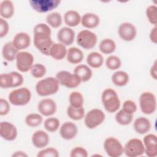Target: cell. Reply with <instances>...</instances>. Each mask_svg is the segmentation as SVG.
<instances>
[{"mask_svg": "<svg viewBox=\"0 0 157 157\" xmlns=\"http://www.w3.org/2000/svg\"><path fill=\"white\" fill-rule=\"evenodd\" d=\"M144 153L148 157L157 156V137L154 134H147L143 139Z\"/></svg>", "mask_w": 157, "mask_h": 157, "instance_id": "9a60e30c", "label": "cell"}, {"mask_svg": "<svg viewBox=\"0 0 157 157\" xmlns=\"http://www.w3.org/2000/svg\"><path fill=\"white\" fill-rule=\"evenodd\" d=\"M55 78L59 85L67 88H74L80 85L82 82L80 78L75 74L67 71H61L56 74Z\"/></svg>", "mask_w": 157, "mask_h": 157, "instance_id": "52a82bcc", "label": "cell"}, {"mask_svg": "<svg viewBox=\"0 0 157 157\" xmlns=\"http://www.w3.org/2000/svg\"><path fill=\"white\" fill-rule=\"evenodd\" d=\"M74 74H76L82 82H86L90 80L93 73L91 69L85 64H79L77 66L74 70Z\"/></svg>", "mask_w": 157, "mask_h": 157, "instance_id": "83f0119b", "label": "cell"}, {"mask_svg": "<svg viewBox=\"0 0 157 157\" xmlns=\"http://www.w3.org/2000/svg\"><path fill=\"white\" fill-rule=\"evenodd\" d=\"M149 38L151 42L154 44L157 43V27L154 26V27L151 29L149 34Z\"/></svg>", "mask_w": 157, "mask_h": 157, "instance_id": "7dc6e473", "label": "cell"}, {"mask_svg": "<svg viewBox=\"0 0 157 157\" xmlns=\"http://www.w3.org/2000/svg\"><path fill=\"white\" fill-rule=\"evenodd\" d=\"M37 109L42 115L49 117L55 113L57 106L55 101L50 98H45L39 102Z\"/></svg>", "mask_w": 157, "mask_h": 157, "instance_id": "e0dca14e", "label": "cell"}, {"mask_svg": "<svg viewBox=\"0 0 157 157\" xmlns=\"http://www.w3.org/2000/svg\"><path fill=\"white\" fill-rule=\"evenodd\" d=\"M104 148L110 157H119L123 153V147L120 141L113 137H109L104 142Z\"/></svg>", "mask_w": 157, "mask_h": 157, "instance_id": "8fae6325", "label": "cell"}, {"mask_svg": "<svg viewBox=\"0 0 157 157\" xmlns=\"http://www.w3.org/2000/svg\"><path fill=\"white\" fill-rule=\"evenodd\" d=\"M45 20L47 25L53 28H59L63 23L61 15L56 12L48 13L47 15Z\"/></svg>", "mask_w": 157, "mask_h": 157, "instance_id": "d6a6232c", "label": "cell"}, {"mask_svg": "<svg viewBox=\"0 0 157 157\" xmlns=\"http://www.w3.org/2000/svg\"><path fill=\"white\" fill-rule=\"evenodd\" d=\"M78 128L76 124L71 121L64 123L59 128V134L65 140H71L77 134Z\"/></svg>", "mask_w": 157, "mask_h": 157, "instance_id": "ac0fdd59", "label": "cell"}, {"mask_svg": "<svg viewBox=\"0 0 157 157\" xmlns=\"http://www.w3.org/2000/svg\"><path fill=\"white\" fill-rule=\"evenodd\" d=\"M23 75L15 71L1 74L0 75V86L2 88L18 87L23 84Z\"/></svg>", "mask_w": 157, "mask_h": 157, "instance_id": "8992f818", "label": "cell"}, {"mask_svg": "<svg viewBox=\"0 0 157 157\" xmlns=\"http://www.w3.org/2000/svg\"><path fill=\"white\" fill-rule=\"evenodd\" d=\"M76 41L82 48L89 50L95 47L97 43V36L93 32L88 29H85L77 34Z\"/></svg>", "mask_w": 157, "mask_h": 157, "instance_id": "9c48e42d", "label": "cell"}, {"mask_svg": "<svg viewBox=\"0 0 157 157\" xmlns=\"http://www.w3.org/2000/svg\"><path fill=\"white\" fill-rule=\"evenodd\" d=\"M25 121L27 126L31 128H34L39 126L42 123L43 118L40 114L32 113L28 114L25 117Z\"/></svg>", "mask_w": 157, "mask_h": 157, "instance_id": "d590c367", "label": "cell"}, {"mask_svg": "<svg viewBox=\"0 0 157 157\" xmlns=\"http://www.w3.org/2000/svg\"><path fill=\"white\" fill-rule=\"evenodd\" d=\"M88 155L86 150L82 147H75L70 153L71 157H87Z\"/></svg>", "mask_w": 157, "mask_h": 157, "instance_id": "ee69618b", "label": "cell"}, {"mask_svg": "<svg viewBox=\"0 0 157 157\" xmlns=\"http://www.w3.org/2000/svg\"><path fill=\"white\" fill-rule=\"evenodd\" d=\"M14 14V6L9 0L2 1L0 4V15L4 19L10 18Z\"/></svg>", "mask_w": 157, "mask_h": 157, "instance_id": "f1b7e54d", "label": "cell"}, {"mask_svg": "<svg viewBox=\"0 0 157 157\" xmlns=\"http://www.w3.org/2000/svg\"><path fill=\"white\" fill-rule=\"evenodd\" d=\"M18 50L14 47L12 42L6 43L2 48V55L4 59L9 62H12L16 59Z\"/></svg>", "mask_w": 157, "mask_h": 157, "instance_id": "d4e9b609", "label": "cell"}, {"mask_svg": "<svg viewBox=\"0 0 157 157\" xmlns=\"http://www.w3.org/2000/svg\"><path fill=\"white\" fill-rule=\"evenodd\" d=\"M116 121L120 125L126 126L129 124L133 120V115L128 113L122 109L117 112L115 117Z\"/></svg>", "mask_w": 157, "mask_h": 157, "instance_id": "e575fe53", "label": "cell"}, {"mask_svg": "<svg viewBox=\"0 0 157 157\" xmlns=\"http://www.w3.org/2000/svg\"><path fill=\"white\" fill-rule=\"evenodd\" d=\"M32 9L39 12L45 13L56 9L61 3L59 0H30L29 1Z\"/></svg>", "mask_w": 157, "mask_h": 157, "instance_id": "7c38bea8", "label": "cell"}, {"mask_svg": "<svg viewBox=\"0 0 157 157\" xmlns=\"http://www.w3.org/2000/svg\"><path fill=\"white\" fill-rule=\"evenodd\" d=\"M59 156L58 151L52 147L44 148L39 151L37 155V157H58Z\"/></svg>", "mask_w": 157, "mask_h": 157, "instance_id": "b9f144b4", "label": "cell"}, {"mask_svg": "<svg viewBox=\"0 0 157 157\" xmlns=\"http://www.w3.org/2000/svg\"><path fill=\"white\" fill-rule=\"evenodd\" d=\"M12 44L18 50H21L30 45L31 37L26 33H18L13 37Z\"/></svg>", "mask_w": 157, "mask_h": 157, "instance_id": "44dd1931", "label": "cell"}, {"mask_svg": "<svg viewBox=\"0 0 157 157\" xmlns=\"http://www.w3.org/2000/svg\"><path fill=\"white\" fill-rule=\"evenodd\" d=\"M134 131L139 134H147L151 129V122L146 117H140L135 120L133 124Z\"/></svg>", "mask_w": 157, "mask_h": 157, "instance_id": "7402d4cb", "label": "cell"}, {"mask_svg": "<svg viewBox=\"0 0 157 157\" xmlns=\"http://www.w3.org/2000/svg\"><path fill=\"white\" fill-rule=\"evenodd\" d=\"M69 100L70 105L74 107H83L84 99L81 93L78 91L72 92L69 96Z\"/></svg>", "mask_w": 157, "mask_h": 157, "instance_id": "8d00e7d4", "label": "cell"}, {"mask_svg": "<svg viewBox=\"0 0 157 157\" xmlns=\"http://www.w3.org/2000/svg\"><path fill=\"white\" fill-rule=\"evenodd\" d=\"M59 83L55 77H48L40 80L36 85V91L40 96L54 94L59 90Z\"/></svg>", "mask_w": 157, "mask_h": 157, "instance_id": "7a4b0ae2", "label": "cell"}, {"mask_svg": "<svg viewBox=\"0 0 157 157\" xmlns=\"http://www.w3.org/2000/svg\"><path fill=\"white\" fill-rule=\"evenodd\" d=\"M57 39L59 43L66 46L70 45L74 41L75 32L69 27H63L58 31Z\"/></svg>", "mask_w": 157, "mask_h": 157, "instance_id": "d6986e66", "label": "cell"}, {"mask_svg": "<svg viewBox=\"0 0 157 157\" xmlns=\"http://www.w3.org/2000/svg\"><path fill=\"white\" fill-rule=\"evenodd\" d=\"M60 121L55 117H50L47 118L44 123L45 129L50 132H56L59 128Z\"/></svg>", "mask_w": 157, "mask_h": 157, "instance_id": "74e56055", "label": "cell"}, {"mask_svg": "<svg viewBox=\"0 0 157 157\" xmlns=\"http://www.w3.org/2000/svg\"><path fill=\"white\" fill-rule=\"evenodd\" d=\"M139 105L141 112L146 115H151L156 110V98L151 92L145 91L139 96Z\"/></svg>", "mask_w": 157, "mask_h": 157, "instance_id": "5b68a950", "label": "cell"}, {"mask_svg": "<svg viewBox=\"0 0 157 157\" xmlns=\"http://www.w3.org/2000/svg\"><path fill=\"white\" fill-rule=\"evenodd\" d=\"M82 26L87 29H93L97 27L100 23L98 15L93 13H86L81 18Z\"/></svg>", "mask_w": 157, "mask_h": 157, "instance_id": "cb8c5ba5", "label": "cell"}, {"mask_svg": "<svg viewBox=\"0 0 157 157\" xmlns=\"http://www.w3.org/2000/svg\"><path fill=\"white\" fill-rule=\"evenodd\" d=\"M9 30L8 22L4 18H0V37L2 38L6 36Z\"/></svg>", "mask_w": 157, "mask_h": 157, "instance_id": "f6af8a7d", "label": "cell"}, {"mask_svg": "<svg viewBox=\"0 0 157 157\" xmlns=\"http://www.w3.org/2000/svg\"><path fill=\"white\" fill-rule=\"evenodd\" d=\"M86 62L92 68H99L103 64L104 58L101 53L97 52H93L88 55L86 57Z\"/></svg>", "mask_w": 157, "mask_h": 157, "instance_id": "f546056e", "label": "cell"}, {"mask_svg": "<svg viewBox=\"0 0 157 157\" xmlns=\"http://www.w3.org/2000/svg\"><path fill=\"white\" fill-rule=\"evenodd\" d=\"M117 45L115 42L109 38L104 39L101 41L99 45V48L101 52L105 55L112 53L116 49Z\"/></svg>", "mask_w": 157, "mask_h": 157, "instance_id": "1f68e13d", "label": "cell"}, {"mask_svg": "<svg viewBox=\"0 0 157 157\" xmlns=\"http://www.w3.org/2000/svg\"><path fill=\"white\" fill-rule=\"evenodd\" d=\"M32 76L36 78H40L46 74V67L44 65L40 63H36L33 65L30 69Z\"/></svg>", "mask_w": 157, "mask_h": 157, "instance_id": "f35d334b", "label": "cell"}, {"mask_svg": "<svg viewBox=\"0 0 157 157\" xmlns=\"http://www.w3.org/2000/svg\"><path fill=\"white\" fill-rule=\"evenodd\" d=\"M84 58L83 52L77 47H72L69 48L66 55L67 61L72 64L81 63Z\"/></svg>", "mask_w": 157, "mask_h": 157, "instance_id": "484cf974", "label": "cell"}, {"mask_svg": "<svg viewBox=\"0 0 157 157\" xmlns=\"http://www.w3.org/2000/svg\"><path fill=\"white\" fill-rule=\"evenodd\" d=\"M67 115L69 118L73 120H80L85 117V109L83 107H74L69 105L67 109Z\"/></svg>", "mask_w": 157, "mask_h": 157, "instance_id": "836d02e7", "label": "cell"}, {"mask_svg": "<svg viewBox=\"0 0 157 157\" xmlns=\"http://www.w3.org/2000/svg\"><path fill=\"white\" fill-rule=\"evenodd\" d=\"M12 157H27L28 155L25 152H24V151H17L14 152L12 154Z\"/></svg>", "mask_w": 157, "mask_h": 157, "instance_id": "681fc988", "label": "cell"}, {"mask_svg": "<svg viewBox=\"0 0 157 157\" xmlns=\"http://www.w3.org/2000/svg\"><path fill=\"white\" fill-rule=\"evenodd\" d=\"M18 135L16 126L8 121H2L0 124V136L7 141L15 140Z\"/></svg>", "mask_w": 157, "mask_h": 157, "instance_id": "2e32d148", "label": "cell"}, {"mask_svg": "<svg viewBox=\"0 0 157 157\" xmlns=\"http://www.w3.org/2000/svg\"><path fill=\"white\" fill-rule=\"evenodd\" d=\"M10 109L9 102L2 98L0 99V115L1 116L8 114Z\"/></svg>", "mask_w": 157, "mask_h": 157, "instance_id": "bcb514c9", "label": "cell"}, {"mask_svg": "<svg viewBox=\"0 0 157 157\" xmlns=\"http://www.w3.org/2000/svg\"><path fill=\"white\" fill-rule=\"evenodd\" d=\"M105 118L102 110L99 109H93L85 115L84 121L88 129H94L101 124Z\"/></svg>", "mask_w": 157, "mask_h": 157, "instance_id": "ba28073f", "label": "cell"}, {"mask_svg": "<svg viewBox=\"0 0 157 157\" xmlns=\"http://www.w3.org/2000/svg\"><path fill=\"white\" fill-rule=\"evenodd\" d=\"M80 13L74 10H67L64 15V23L69 27H75L81 22Z\"/></svg>", "mask_w": 157, "mask_h": 157, "instance_id": "4316f807", "label": "cell"}, {"mask_svg": "<svg viewBox=\"0 0 157 157\" xmlns=\"http://www.w3.org/2000/svg\"><path fill=\"white\" fill-rule=\"evenodd\" d=\"M150 74L151 77L155 79L156 80L157 79V70H156V61H155L153 65L151 66L150 70Z\"/></svg>", "mask_w": 157, "mask_h": 157, "instance_id": "c3c4849f", "label": "cell"}, {"mask_svg": "<svg viewBox=\"0 0 157 157\" xmlns=\"http://www.w3.org/2000/svg\"><path fill=\"white\" fill-rule=\"evenodd\" d=\"M10 104L16 106H23L28 104L31 98V91L25 87L12 91L8 96Z\"/></svg>", "mask_w": 157, "mask_h": 157, "instance_id": "277c9868", "label": "cell"}, {"mask_svg": "<svg viewBox=\"0 0 157 157\" xmlns=\"http://www.w3.org/2000/svg\"><path fill=\"white\" fill-rule=\"evenodd\" d=\"M112 83L117 86H123L126 85L129 80V75L124 71H118L112 75Z\"/></svg>", "mask_w": 157, "mask_h": 157, "instance_id": "4dcf8cb0", "label": "cell"}, {"mask_svg": "<svg viewBox=\"0 0 157 157\" xmlns=\"http://www.w3.org/2000/svg\"><path fill=\"white\" fill-rule=\"evenodd\" d=\"M146 16L149 22L156 26L157 23V7L155 5H150L147 7L145 11Z\"/></svg>", "mask_w": 157, "mask_h": 157, "instance_id": "60d3db41", "label": "cell"}, {"mask_svg": "<svg viewBox=\"0 0 157 157\" xmlns=\"http://www.w3.org/2000/svg\"><path fill=\"white\" fill-rule=\"evenodd\" d=\"M31 141L36 148L42 149L47 146L50 138L48 134L44 131L37 130L32 135Z\"/></svg>", "mask_w": 157, "mask_h": 157, "instance_id": "ffe728a7", "label": "cell"}, {"mask_svg": "<svg viewBox=\"0 0 157 157\" xmlns=\"http://www.w3.org/2000/svg\"><path fill=\"white\" fill-rule=\"evenodd\" d=\"M67 48L66 45L61 43H53L49 50V55L56 60H62L66 56Z\"/></svg>", "mask_w": 157, "mask_h": 157, "instance_id": "603a6c76", "label": "cell"}, {"mask_svg": "<svg viewBox=\"0 0 157 157\" xmlns=\"http://www.w3.org/2000/svg\"><path fill=\"white\" fill-rule=\"evenodd\" d=\"M105 66L109 70L115 71L121 67V61L119 57L115 55H110L106 59Z\"/></svg>", "mask_w": 157, "mask_h": 157, "instance_id": "ab89813d", "label": "cell"}, {"mask_svg": "<svg viewBox=\"0 0 157 157\" xmlns=\"http://www.w3.org/2000/svg\"><path fill=\"white\" fill-rule=\"evenodd\" d=\"M121 109L128 113L133 115L137 110V105L134 101L132 100H126L123 102Z\"/></svg>", "mask_w": 157, "mask_h": 157, "instance_id": "7bdbcfd3", "label": "cell"}, {"mask_svg": "<svg viewBox=\"0 0 157 157\" xmlns=\"http://www.w3.org/2000/svg\"><path fill=\"white\" fill-rule=\"evenodd\" d=\"M120 37L126 42L133 40L137 35V29L135 26L129 22L121 23L118 29Z\"/></svg>", "mask_w": 157, "mask_h": 157, "instance_id": "5bb4252c", "label": "cell"}, {"mask_svg": "<svg viewBox=\"0 0 157 157\" xmlns=\"http://www.w3.org/2000/svg\"><path fill=\"white\" fill-rule=\"evenodd\" d=\"M33 33V42L36 48L43 55H49L50 48L53 44L50 26L45 23H39L34 26Z\"/></svg>", "mask_w": 157, "mask_h": 157, "instance_id": "6da1fadb", "label": "cell"}, {"mask_svg": "<svg viewBox=\"0 0 157 157\" xmlns=\"http://www.w3.org/2000/svg\"><path fill=\"white\" fill-rule=\"evenodd\" d=\"M101 101L104 109L109 113L117 112L121 105L117 92L112 88H106L103 91L101 95Z\"/></svg>", "mask_w": 157, "mask_h": 157, "instance_id": "3957f363", "label": "cell"}, {"mask_svg": "<svg viewBox=\"0 0 157 157\" xmlns=\"http://www.w3.org/2000/svg\"><path fill=\"white\" fill-rule=\"evenodd\" d=\"M15 60L17 69L21 72H27L33 65L34 56L28 52H20Z\"/></svg>", "mask_w": 157, "mask_h": 157, "instance_id": "4fadbf2b", "label": "cell"}, {"mask_svg": "<svg viewBox=\"0 0 157 157\" xmlns=\"http://www.w3.org/2000/svg\"><path fill=\"white\" fill-rule=\"evenodd\" d=\"M123 153L128 157H137L144 153L143 142L137 138L129 139L123 147Z\"/></svg>", "mask_w": 157, "mask_h": 157, "instance_id": "30bf717a", "label": "cell"}]
</instances>
